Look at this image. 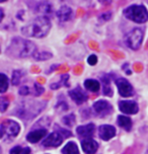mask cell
<instances>
[{"label": "cell", "instance_id": "obj_1", "mask_svg": "<svg viewBox=\"0 0 148 154\" xmlns=\"http://www.w3.org/2000/svg\"><path fill=\"white\" fill-rule=\"evenodd\" d=\"M37 53V46L34 42L23 38H14L6 49V54L14 59L32 57Z\"/></svg>", "mask_w": 148, "mask_h": 154}, {"label": "cell", "instance_id": "obj_2", "mask_svg": "<svg viewBox=\"0 0 148 154\" xmlns=\"http://www.w3.org/2000/svg\"><path fill=\"white\" fill-rule=\"evenodd\" d=\"M51 21L47 16H39L21 27V34L26 37L41 38L46 37L51 29Z\"/></svg>", "mask_w": 148, "mask_h": 154}, {"label": "cell", "instance_id": "obj_3", "mask_svg": "<svg viewBox=\"0 0 148 154\" xmlns=\"http://www.w3.org/2000/svg\"><path fill=\"white\" fill-rule=\"evenodd\" d=\"M46 106V101H26L16 108V115L23 120H31L39 115Z\"/></svg>", "mask_w": 148, "mask_h": 154}, {"label": "cell", "instance_id": "obj_4", "mask_svg": "<svg viewBox=\"0 0 148 154\" xmlns=\"http://www.w3.org/2000/svg\"><path fill=\"white\" fill-rule=\"evenodd\" d=\"M123 14L129 20L136 23H145L148 21V11L144 5L133 4L124 9Z\"/></svg>", "mask_w": 148, "mask_h": 154}, {"label": "cell", "instance_id": "obj_5", "mask_svg": "<svg viewBox=\"0 0 148 154\" xmlns=\"http://www.w3.org/2000/svg\"><path fill=\"white\" fill-rule=\"evenodd\" d=\"M144 38V31L140 27H135L131 32H129L124 38V42L128 48L131 50L137 51L140 49Z\"/></svg>", "mask_w": 148, "mask_h": 154}, {"label": "cell", "instance_id": "obj_6", "mask_svg": "<svg viewBox=\"0 0 148 154\" xmlns=\"http://www.w3.org/2000/svg\"><path fill=\"white\" fill-rule=\"evenodd\" d=\"M0 127L2 128L5 136V140L8 142H11L15 137L18 136L20 132V126L17 122L13 120H5L3 123L1 124Z\"/></svg>", "mask_w": 148, "mask_h": 154}, {"label": "cell", "instance_id": "obj_7", "mask_svg": "<svg viewBox=\"0 0 148 154\" xmlns=\"http://www.w3.org/2000/svg\"><path fill=\"white\" fill-rule=\"evenodd\" d=\"M116 86L119 91V94L123 97H130L134 94V88L132 84L126 78L120 77L116 80Z\"/></svg>", "mask_w": 148, "mask_h": 154}, {"label": "cell", "instance_id": "obj_8", "mask_svg": "<svg viewBox=\"0 0 148 154\" xmlns=\"http://www.w3.org/2000/svg\"><path fill=\"white\" fill-rule=\"evenodd\" d=\"M92 109H94L95 114L100 116V118H105L113 112V106L109 101L103 100L95 101L94 106H92Z\"/></svg>", "mask_w": 148, "mask_h": 154}, {"label": "cell", "instance_id": "obj_9", "mask_svg": "<svg viewBox=\"0 0 148 154\" xmlns=\"http://www.w3.org/2000/svg\"><path fill=\"white\" fill-rule=\"evenodd\" d=\"M63 140H64V138H63L58 132H53V133L49 134L48 136L44 139V141L42 142V145L44 147L56 148L62 144Z\"/></svg>", "mask_w": 148, "mask_h": 154}, {"label": "cell", "instance_id": "obj_10", "mask_svg": "<svg viewBox=\"0 0 148 154\" xmlns=\"http://www.w3.org/2000/svg\"><path fill=\"white\" fill-rule=\"evenodd\" d=\"M119 109L125 115H135L139 112V106L134 100L119 101Z\"/></svg>", "mask_w": 148, "mask_h": 154}, {"label": "cell", "instance_id": "obj_11", "mask_svg": "<svg viewBox=\"0 0 148 154\" xmlns=\"http://www.w3.org/2000/svg\"><path fill=\"white\" fill-rule=\"evenodd\" d=\"M116 128L112 125H100L98 127V136L103 141H109L116 136Z\"/></svg>", "mask_w": 148, "mask_h": 154}, {"label": "cell", "instance_id": "obj_12", "mask_svg": "<svg viewBox=\"0 0 148 154\" xmlns=\"http://www.w3.org/2000/svg\"><path fill=\"white\" fill-rule=\"evenodd\" d=\"M94 132H95V126H94V124H92V123L79 126V127L76 128V133H77L79 137L83 138V140L91 139L94 135Z\"/></svg>", "mask_w": 148, "mask_h": 154}, {"label": "cell", "instance_id": "obj_13", "mask_svg": "<svg viewBox=\"0 0 148 154\" xmlns=\"http://www.w3.org/2000/svg\"><path fill=\"white\" fill-rule=\"evenodd\" d=\"M68 93H69V96L71 97V100L77 104L83 103L84 101H86L87 98H88L86 92L83 91L80 87H76V88H74V89H71Z\"/></svg>", "mask_w": 148, "mask_h": 154}, {"label": "cell", "instance_id": "obj_14", "mask_svg": "<svg viewBox=\"0 0 148 154\" xmlns=\"http://www.w3.org/2000/svg\"><path fill=\"white\" fill-rule=\"evenodd\" d=\"M48 134V131L46 129H35L34 131H31L29 134L26 135V140L29 143L35 144L39 141H41L43 138H45Z\"/></svg>", "mask_w": 148, "mask_h": 154}, {"label": "cell", "instance_id": "obj_15", "mask_svg": "<svg viewBox=\"0 0 148 154\" xmlns=\"http://www.w3.org/2000/svg\"><path fill=\"white\" fill-rule=\"evenodd\" d=\"M81 148L85 154H95L98 149V143L94 139H84L81 141Z\"/></svg>", "mask_w": 148, "mask_h": 154}, {"label": "cell", "instance_id": "obj_16", "mask_svg": "<svg viewBox=\"0 0 148 154\" xmlns=\"http://www.w3.org/2000/svg\"><path fill=\"white\" fill-rule=\"evenodd\" d=\"M57 17L61 23H66L69 21L73 16V10L72 8L69 7L68 5H63L59 8V10L56 13Z\"/></svg>", "mask_w": 148, "mask_h": 154}, {"label": "cell", "instance_id": "obj_17", "mask_svg": "<svg viewBox=\"0 0 148 154\" xmlns=\"http://www.w3.org/2000/svg\"><path fill=\"white\" fill-rule=\"evenodd\" d=\"M117 124L127 132L131 131V129H132V120H131L130 117H126V116L122 115L119 116L117 120Z\"/></svg>", "mask_w": 148, "mask_h": 154}, {"label": "cell", "instance_id": "obj_18", "mask_svg": "<svg viewBox=\"0 0 148 154\" xmlns=\"http://www.w3.org/2000/svg\"><path fill=\"white\" fill-rule=\"evenodd\" d=\"M84 87L90 92H98L100 88V83L95 79H86L84 81Z\"/></svg>", "mask_w": 148, "mask_h": 154}, {"label": "cell", "instance_id": "obj_19", "mask_svg": "<svg viewBox=\"0 0 148 154\" xmlns=\"http://www.w3.org/2000/svg\"><path fill=\"white\" fill-rule=\"evenodd\" d=\"M62 154H80L79 153V149L77 147V145L74 142L70 141L68 142L62 149Z\"/></svg>", "mask_w": 148, "mask_h": 154}, {"label": "cell", "instance_id": "obj_20", "mask_svg": "<svg viewBox=\"0 0 148 154\" xmlns=\"http://www.w3.org/2000/svg\"><path fill=\"white\" fill-rule=\"evenodd\" d=\"M35 10H37V12H40L42 16H46L45 14L52 12L51 5L48 2H38V7Z\"/></svg>", "mask_w": 148, "mask_h": 154}, {"label": "cell", "instance_id": "obj_21", "mask_svg": "<svg viewBox=\"0 0 148 154\" xmlns=\"http://www.w3.org/2000/svg\"><path fill=\"white\" fill-rule=\"evenodd\" d=\"M9 86V79L4 73H0V93H4L7 91Z\"/></svg>", "mask_w": 148, "mask_h": 154}, {"label": "cell", "instance_id": "obj_22", "mask_svg": "<svg viewBox=\"0 0 148 154\" xmlns=\"http://www.w3.org/2000/svg\"><path fill=\"white\" fill-rule=\"evenodd\" d=\"M32 57L37 61H47V60L51 59L53 57V54L48 51H42V52H37Z\"/></svg>", "mask_w": 148, "mask_h": 154}, {"label": "cell", "instance_id": "obj_23", "mask_svg": "<svg viewBox=\"0 0 148 154\" xmlns=\"http://www.w3.org/2000/svg\"><path fill=\"white\" fill-rule=\"evenodd\" d=\"M62 123L63 125L67 126V127H73L74 124H75V115L70 114L67 116H64L62 118Z\"/></svg>", "mask_w": 148, "mask_h": 154}, {"label": "cell", "instance_id": "obj_24", "mask_svg": "<svg viewBox=\"0 0 148 154\" xmlns=\"http://www.w3.org/2000/svg\"><path fill=\"white\" fill-rule=\"evenodd\" d=\"M23 76V71L21 70H15L13 71L12 73V78H11V82L13 85H18L20 83V79L21 77Z\"/></svg>", "mask_w": 148, "mask_h": 154}, {"label": "cell", "instance_id": "obj_25", "mask_svg": "<svg viewBox=\"0 0 148 154\" xmlns=\"http://www.w3.org/2000/svg\"><path fill=\"white\" fill-rule=\"evenodd\" d=\"M9 106V100L6 97H0V112H4L8 109Z\"/></svg>", "mask_w": 148, "mask_h": 154}, {"label": "cell", "instance_id": "obj_26", "mask_svg": "<svg viewBox=\"0 0 148 154\" xmlns=\"http://www.w3.org/2000/svg\"><path fill=\"white\" fill-rule=\"evenodd\" d=\"M55 129L56 130H58V133L61 135V136L63 137V138H68V137H70L71 135V132L70 131H68V130H66V129H63V128H61V127H59V126H55Z\"/></svg>", "mask_w": 148, "mask_h": 154}, {"label": "cell", "instance_id": "obj_27", "mask_svg": "<svg viewBox=\"0 0 148 154\" xmlns=\"http://www.w3.org/2000/svg\"><path fill=\"white\" fill-rule=\"evenodd\" d=\"M34 88H35V95H37V96L43 94L44 91H45L44 87H42L41 85H39L38 83H35L34 84Z\"/></svg>", "mask_w": 148, "mask_h": 154}, {"label": "cell", "instance_id": "obj_28", "mask_svg": "<svg viewBox=\"0 0 148 154\" xmlns=\"http://www.w3.org/2000/svg\"><path fill=\"white\" fill-rule=\"evenodd\" d=\"M56 108L59 112H65L68 109V104L66 103H64V101H60L56 106Z\"/></svg>", "mask_w": 148, "mask_h": 154}, {"label": "cell", "instance_id": "obj_29", "mask_svg": "<svg viewBox=\"0 0 148 154\" xmlns=\"http://www.w3.org/2000/svg\"><path fill=\"white\" fill-rule=\"evenodd\" d=\"M29 92H31V90H29V87L26 86V85H23V86H21L20 88V91H18V93H20V95H27L29 94Z\"/></svg>", "mask_w": 148, "mask_h": 154}, {"label": "cell", "instance_id": "obj_30", "mask_svg": "<svg viewBox=\"0 0 148 154\" xmlns=\"http://www.w3.org/2000/svg\"><path fill=\"white\" fill-rule=\"evenodd\" d=\"M87 63H88L89 65H91V66H94L97 63V57L95 56V55H90V56L87 58Z\"/></svg>", "mask_w": 148, "mask_h": 154}, {"label": "cell", "instance_id": "obj_31", "mask_svg": "<svg viewBox=\"0 0 148 154\" xmlns=\"http://www.w3.org/2000/svg\"><path fill=\"white\" fill-rule=\"evenodd\" d=\"M23 149L20 146H14L12 147L9 151V154H23Z\"/></svg>", "mask_w": 148, "mask_h": 154}, {"label": "cell", "instance_id": "obj_32", "mask_svg": "<svg viewBox=\"0 0 148 154\" xmlns=\"http://www.w3.org/2000/svg\"><path fill=\"white\" fill-rule=\"evenodd\" d=\"M112 17V13L111 12H108V13H103V15L100 16V19H103V21H108Z\"/></svg>", "mask_w": 148, "mask_h": 154}, {"label": "cell", "instance_id": "obj_33", "mask_svg": "<svg viewBox=\"0 0 148 154\" xmlns=\"http://www.w3.org/2000/svg\"><path fill=\"white\" fill-rule=\"evenodd\" d=\"M23 154H31V148L26 147L23 151Z\"/></svg>", "mask_w": 148, "mask_h": 154}, {"label": "cell", "instance_id": "obj_34", "mask_svg": "<svg viewBox=\"0 0 148 154\" xmlns=\"http://www.w3.org/2000/svg\"><path fill=\"white\" fill-rule=\"evenodd\" d=\"M3 17H4V11H3V9H1V8H0V23L2 21Z\"/></svg>", "mask_w": 148, "mask_h": 154}, {"label": "cell", "instance_id": "obj_35", "mask_svg": "<svg viewBox=\"0 0 148 154\" xmlns=\"http://www.w3.org/2000/svg\"><path fill=\"white\" fill-rule=\"evenodd\" d=\"M3 136H4L3 130H2V128L0 127V139H1V138H3Z\"/></svg>", "mask_w": 148, "mask_h": 154}, {"label": "cell", "instance_id": "obj_36", "mask_svg": "<svg viewBox=\"0 0 148 154\" xmlns=\"http://www.w3.org/2000/svg\"><path fill=\"white\" fill-rule=\"evenodd\" d=\"M0 154H1V148H0Z\"/></svg>", "mask_w": 148, "mask_h": 154}]
</instances>
